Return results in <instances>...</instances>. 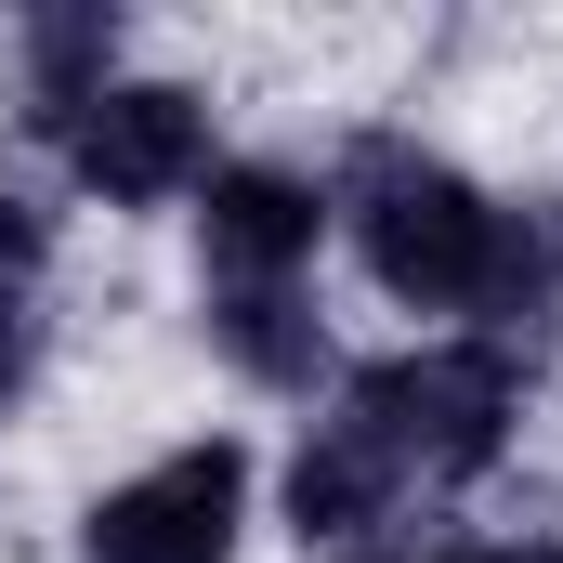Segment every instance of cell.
I'll return each mask as SVG.
<instances>
[{"instance_id":"cell-3","label":"cell","mask_w":563,"mask_h":563,"mask_svg":"<svg viewBox=\"0 0 563 563\" xmlns=\"http://www.w3.org/2000/svg\"><path fill=\"white\" fill-rule=\"evenodd\" d=\"M26 144H40V157H53V184H66V197H92V210H197V184L223 170V144H210V92L144 79V66H119L92 106L40 119Z\"/></svg>"},{"instance_id":"cell-7","label":"cell","mask_w":563,"mask_h":563,"mask_svg":"<svg viewBox=\"0 0 563 563\" xmlns=\"http://www.w3.org/2000/svg\"><path fill=\"white\" fill-rule=\"evenodd\" d=\"M26 380H40V276H0V432L26 407Z\"/></svg>"},{"instance_id":"cell-4","label":"cell","mask_w":563,"mask_h":563,"mask_svg":"<svg viewBox=\"0 0 563 563\" xmlns=\"http://www.w3.org/2000/svg\"><path fill=\"white\" fill-rule=\"evenodd\" d=\"M263 525V459L236 432H184L79 511V563H236Z\"/></svg>"},{"instance_id":"cell-5","label":"cell","mask_w":563,"mask_h":563,"mask_svg":"<svg viewBox=\"0 0 563 563\" xmlns=\"http://www.w3.org/2000/svg\"><path fill=\"white\" fill-rule=\"evenodd\" d=\"M328 170L301 157H223L197 184V301H263V288H314L328 250Z\"/></svg>"},{"instance_id":"cell-2","label":"cell","mask_w":563,"mask_h":563,"mask_svg":"<svg viewBox=\"0 0 563 563\" xmlns=\"http://www.w3.org/2000/svg\"><path fill=\"white\" fill-rule=\"evenodd\" d=\"M328 223L367 263L394 314H420V341H525L563 314V210L551 197H498L485 170H459L420 132H354L328 157Z\"/></svg>"},{"instance_id":"cell-1","label":"cell","mask_w":563,"mask_h":563,"mask_svg":"<svg viewBox=\"0 0 563 563\" xmlns=\"http://www.w3.org/2000/svg\"><path fill=\"white\" fill-rule=\"evenodd\" d=\"M538 407V354L525 341H394L367 367L328 380V407L301 420L276 472V525L328 563L407 551L445 498H472Z\"/></svg>"},{"instance_id":"cell-8","label":"cell","mask_w":563,"mask_h":563,"mask_svg":"<svg viewBox=\"0 0 563 563\" xmlns=\"http://www.w3.org/2000/svg\"><path fill=\"white\" fill-rule=\"evenodd\" d=\"M380 563H563V538L538 525V538H407V551H380Z\"/></svg>"},{"instance_id":"cell-6","label":"cell","mask_w":563,"mask_h":563,"mask_svg":"<svg viewBox=\"0 0 563 563\" xmlns=\"http://www.w3.org/2000/svg\"><path fill=\"white\" fill-rule=\"evenodd\" d=\"M119 53H132V40H119V13H106V0H66V13H26V26H13V79H26V132H40V119H66V106H92V92L119 79Z\"/></svg>"}]
</instances>
